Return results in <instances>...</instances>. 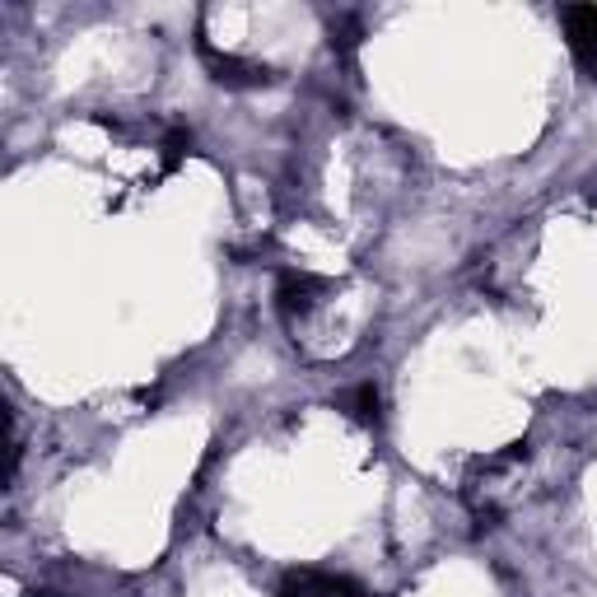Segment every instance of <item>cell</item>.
Returning <instances> with one entry per match:
<instances>
[{
  "instance_id": "obj_3",
  "label": "cell",
  "mask_w": 597,
  "mask_h": 597,
  "mask_svg": "<svg viewBox=\"0 0 597 597\" xmlns=\"http://www.w3.org/2000/svg\"><path fill=\"white\" fill-rule=\"evenodd\" d=\"M322 290H327V285H322L313 271H285V276H280V290H276L285 322H299V318L313 313L318 299H322Z\"/></svg>"
},
{
  "instance_id": "obj_6",
  "label": "cell",
  "mask_w": 597,
  "mask_h": 597,
  "mask_svg": "<svg viewBox=\"0 0 597 597\" xmlns=\"http://www.w3.org/2000/svg\"><path fill=\"white\" fill-rule=\"evenodd\" d=\"M379 388H373V383H364V388H356V392H350V415H356V420H364V425H379Z\"/></svg>"
},
{
  "instance_id": "obj_5",
  "label": "cell",
  "mask_w": 597,
  "mask_h": 597,
  "mask_svg": "<svg viewBox=\"0 0 597 597\" xmlns=\"http://www.w3.org/2000/svg\"><path fill=\"white\" fill-rule=\"evenodd\" d=\"M565 33H569V52L584 65L597 61V6H569L565 14Z\"/></svg>"
},
{
  "instance_id": "obj_1",
  "label": "cell",
  "mask_w": 597,
  "mask_h": 597,
  "mask_svg": "<svg viewBox=\"0 0 597 597\" xmlns=\"http://www.w3.org/2000/svg\"><path fill=\"white\" fill-rule=\"evenodd\" d=\"M523 462H527V444H508L504 453L476 462V472L467 476V500L481 518H500L508 508L514 485L523 481Z\"/></svg>"
},
{
  "instance_id": "obj_2",
  "label": "cell",
  "mask_w": 597,
  "mask_h": 597,
  "mask_svg": "<svg viewBox=\"0 0 597 597\" xmlns=\"http://www.w3.org/2000/svg\"><path fill=\"white\" fill-rule=\"evenodd\" d=\"M280 597H369L356 579L346 574H318V569H295L280 584Z\"/></svg>"
},
{
  "instance_id": "obj_4",
  "label": "cell",
  "mask_w": 597,
  "mask_h": 597,
  "mask_svg": "<svg viewBox=\"0 0 597 597\" xmlns=\"http://www.w3.org/2000/svg\"><path fill=\"white\" fill-rule=\"evenodd\" d=\"M206 61H210V71L219 84H229V90H257V84H271V71L267 65H257V61H238V56H219L215 48H202Z\"/></svg>"
}]
</instances>
